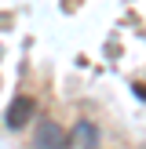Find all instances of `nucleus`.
I'll return each mask as SVG.
<instances>
[{
    "mask_svg": "<svg viewBox=\"0 0 146 149\" xmlns=\"http://www.w3.org/2000/svg\"><path fill=\"white\" fill-rule=\"evenodd\" d=\"M66 131L58 127L55 120H44L40 127H36V149H66Z\"/></svg>",
    "mask_w": 146,
    "mask_h": 149,
    "instance_id": "f03ea898",
    "label": "nucleus"
},
{
    "mask_svg": "<svg viewBox=\"0 0 146 149\" xmlns=\"http://www.w3.org/2000/svg\"><path fill=\"white\" fill-rule=\"evenodd\" d=\"M36 113V98H29V95H18V98L7 106V127H26L29 124V116Z\"/></svg>",
    "mask_w": 146,
    "mask_h": 149,
    "instance_id": "f257e3e1",
    "label": "nucleus"
},
{
    "mask_svg": "<svg viewBox=\"0 0 146 149\" xmlns=\"http://www.w3.org/2000/svg\"><path fill=\"white\" fill-rule=\"evenodd\" d=\"M77 138H80V146H84V149H91L99 135H95V127H91V124H77Z\"/></svg>",
    "mask_w": 146,
    "mask_h": 149,
    "instance_id": "7ed1b4c3",
    "label": "nucleus"
}]
</instances>
